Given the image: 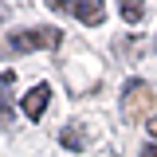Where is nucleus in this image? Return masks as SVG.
<instances>
[{"label":"nucleus","instance_id":"9","mask_svg":"<svg viewBox=\"0 0 157 157\" xmlns=\"http://www.w3.org/2000/svg\"><path fill=\"white\" fill-rule=\"evenodd\" d=\"M141 157H157V141H149V145L141 149Z\"/></svg>","mask_w":157,"mask_h":157},{"label":"nucleus","instance_id":"10","mask_svg":"<svg viewBox=\"0 0 157 157\" xmlns=\"http://www.w3.org/2000/svg\"><path fill=\"white\" fill-rule=\"evenodd\" d=\"M0 20H4V8H0Z\"/></svg>","mask_w":157,"mask_h":157},{"label":"nucleus","instance_id":"5","mask_svg":"<svg viewBox=\"0 0 157 157\" xmlns=\"http://www.w3.org/2000/svg\"><path fill=\"white\" fill-rule=\"evenodd\" d=\"M47 102H51V86H47V82H36V86L24 94V114L32 118V122H39L43 110H47Z\"/></svg>","mask_w":157,"mask_h":157},{"label":"nucleus","instance_id":"3","mask_svg":"<svg viewBox=\"0 0 157 157\" xmlns=\"http://www.w3.org/2000/svg\"><path fill=\"white\" fill-rule=\"evenodd\" d=\"M47 8L55 12V16H75L82 20L86 28H94L106 20V4L102 0H47Z\"/></svg>","mask_w":157,"mask_h":157},{"label":"nucleus","instance_id":"8","mask_svg":"<svg viewBox=\"0 0 157 157\" xmlns=\"http://www.w3.org/2000/svg\"><path fill=\"white\" fill-rule=\"evenodd\" d=\"M145 130H149V137H153V141H157V114L149 118V122H145Z\"/></svg>","mask_w":157,"mask_h":157},{"label":"nucleus","instance_id":"6","mask_svg":"<svg viewBox=\"0 0 157 157\" xmlns=\"http://www.w3.org/2000/svg\"><path fill=\"white\" fill-rule=\"evenodd\" d=\"M12 71H4V75H0V130H12V122H16V110H12V90H8V86H12Z\"/></svg>","mask_w":157,"mask_h":157},{"label":"nucleus","instance_id":"11","mask_svg":"<svg viewBox=\"0 0 157 157\" xmlns=\"http://www.w3.org/2000/svg\"><path fill=\"white\" fill-rule=\"evenodd\" d=\"M153 47H157V43H153Z\"/></svg>","mask_w":157,"mask_h":157},{"label":"nucleus","instance_id":"1","mask_svg":"<svg viewBox=\"0 0 157 157\" xmlns=\"http://www.w3.org/2000/svg\"><path fill=\"white\" fill-rule=\"evenodd\" d=\"M63 43V32L51 24H39V28H20L8 32V39L0 43V55H24V51H55Z\"/></svg>","mask_w":157,"mask_h":157},{"label":"nucleus","instance_id":"4","mask_svg":"<svg viewBox=\"0 0 157 157\" xmlns=\"http://www.w3.org/2000/svg\"><path fill=\"white\" fill-rule=\"evenodd\" d=\"M59 145L71 149V153H82V149L90 145V130H86V122H67V126L59 130Z\"/></svg>","mask_w":157,"mask_h":157},{"label":"nucleus","instance_id":"7","mask_svg":"<svg viewBox=\"0 0 157 157\" xmlns=\"http://www.w3.org/2000/svg\"><path fill=\"white\" fill-rule=\"evenodd\" d=\"M118 12H122L126 24H141V20H145V4H126V0H122V8H118Z\"/></svg>","mask_w":157,"mask_h":157},{"label":"nucleus","instance_id":"2","mask_svg":"<svg viewBox=\"0 0 157 157\" xmlns=\"http://www.w3.org/2000/svg\"><path fill=\"white\" fill-rule=\"evenodd\" d=\"M153 106H157V94L153 86L145 82V78H130L126 86H122V118L137 126V122H149L153 118Z\"/></svg>","mask_w":157,"mask_h":157}]
</instances>
